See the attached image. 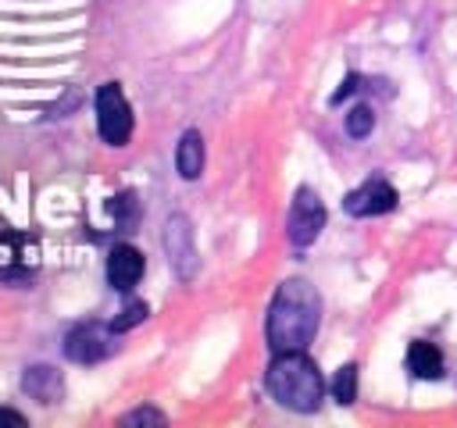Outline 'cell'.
I'll list each match as a JSON object with an SVG mask.
<instances>
[{
  "label": "cell",
  "mask_w": 457,
  "mask_h": 428,
  "mask_svg": "<svg viewBox=\"0 0 457 428\" xmlns=\"http://www.w3.org/2000/svg\"><path fill=\"white\" fill-rule=\"evenodd\" d=\"M321 325V296L307 278H286L268 307V346L271 353L307 350Z\"/></svg>",
  "instance_id": "obj_1"
},
{
  "label": "cell",
  "mask_w": 457,
  "mask_h": 428,
  "mask_svg": "<svg viewBox=\"0 0 457 428\" xmlns=\"http://www.w3.org/2000/svg\"><path fill=\"white\" fill-rule=\"evenodd\" d=\"M264 385H268V392H271L282 407L300 410V414L318 410V407H321V396H325L321 371H318V364H314L303 350L275 353L271 364H268Z\"/></svg>",
  "instance_id": "obj_2"
},
{
  "label": "cell",
  "mask_w": 457,
  "mask_h": 428,
  "mask_svg": "<svg viewBox=\"0 0 457 428\" xmlns=\"http://www.w3.org/2000/svg\"><path fill=\"white\" fill-rule=\"evenodd\" d=\"M96 128L111 146H125L132 136V107L118 82H104L96 89Z\"/></svg>",
  "instance_id": "obj_3"
},
{
  "label": "cell",
  "mask_w": 457,
  "mask_h": 428,
  "mask_svg": "<svg viewBox=\"0 0 457 428\" xmlns=\"http://www.w3.org/2000/svg\"><path fill=\"white\" fill-rule=\"evenodd\" d=\"M325 228V203L311 185H300L293 203H289V218H286V235L293 246H311Z\"/></svg>",
  "instance_id": "obj_4"
},
{
  "label": "cell",
  "mask_w": 457,
  "mask_h": 428,
  "mask_svg": "<svg viewBox=\"0 0 457 428\" xmlns=\"http://www.w3.org/2000/svg\"><path fill=\"white\" fill-rule=\"evenodd\" d=\"M111 335H114L111 325L104 328L100 321H82V325H75V328L64 335V353H68V360H75V364H96V360L111 357V350H114Z\"/></svg>",
  "instance_id": "obj_5"
},
{
  "label": "cell",
  "mask_w": 457,
  "mask_h": 428,
  "mask_svg": "<svg viewBox=\"0 0 457 428\" xmlns=\"http://www.w3.org/2000/svg\"><path fill=\"white\" fill-rule=\"evenodd\" d=\"M164 250H168V260L175 268V275L182 282H189L196 275V246H193V225L186 214H171L168 225H164Z\"/></svg>",
  "instance_id": "obj_6"
},
{
  "label": "cell",
  "mask_w": 457,
  "mask_h": 428,
  "mask_svg": "<svg viewBox=\"0 0 457 428\" xmlns=\"http://www.w3.org/2000/svg\"><path fill=\"white\" fill-rule=\"evenodd\" d=\"M393 207H396V189L386 178H368L364 185L350 189L343 200V210L353 218H375V214H386Z\"/></svg>",
  "instance_id": "obj_7"
},
{
  "label": "cell",
  "mask_w": 457,
  "mask_h": 428,
  "mask_svg": "<svg viewBox=\"0 0 457 428\" xmlns=\"http://www.w3.org/2000/svg\"><path fill=\"white\" fill-rule=\"evenodd\" d=\"M143 271H146V260H143V253L132 243H118L107 253V282H111V289L129 292L143 278Z\"/></svg>",
  "instance_id": "obj_8"
},
{
  "label": "cell",
  "mask_w": 457,
  "mask_h": 428,
  "mask_svg": "<svg viewBox=\"0 0 457 428\" xmlns=\"http://www.w3.org/2000/svg\"><path fill=\"white\" fill-rule=\"evenodd\" d=\"M21 389H25L32 399H39V403H57V399L64 396V378H61V371L50 367V364H32V367L21 374Z\"/></svg>",
  "instance_id": "obj_9"
},
{
  "label": "cell",
  "mask_w": 457,
  "mask_h": 428,
  "mask_svg": "<svg viewBox=\"0 0 457 428\" xmlns=\"http://www.w3.org/2000/svg\"><path fill=\"white\" fill-rule=\"evenodd\" d=\"M407 371L414 378H425V382L443 378V353H439V346H432L425 339H414L407 346Z\"/></svg>",
  "instance_id": "obj_10"
},
{
  "label": "cell",
  "mask_w": 457,
  "mask_h": 428,
  "mask_svg": "<svg viewBox=\"0 0 457 428\" xmlns=\"http://www.w3.org/2000/svg\"><path fill=\"white\" fill-rule=\"evenodd\" d=\"M175 168H179V175L189 178V182L200 178V171H204V139H200L196 128H186V132H182L179 150H175Z\"/></svg>",
  "instance_id": "obj_11"
},
{
  "label": "cell",
  "mask_w": 457,
  "mask_h": 428,
  "mask_svg": "<svg viewBox=\"0 0 457 428\" xmlns=\"http://www.w3.org/2000/svg\"><path fill=\"white\" fill-rule=\"evenodd\" d=\"M107 210L114 214V221H118L121 228H132V225L139 221V203H136V193H118V196H111Z\"/></svg>",
  "instance_id": "obj_12"
},
{
  "label": "cell",
  "mask_w": 457,
  "mask_h": 428,
  "mask_svg": "<svg viewBox=\"0 0 457 428\" xmlns=\"http://www.w3.org/2000/svg\"><path fill=\"white\" fill-rule=\"evenodd\" d=\"M332 396L339 403H353L357 399V364H343L332 378Z\"/></svg>",
  "instance_id": "obj_13"
},
{
  "label": "cell",
  "mask_w": 457,
  "mask_h": 428,
  "mask_svg": "<svg viewBox=\"0 0 457 428\" xmlns=\"http://www.w3.org/2000/svg\"><path fill=\"white\" fill-rule=\"evenodd\" d=\"M371 128H375V114H371V107H368V103H353L350 114H346V132H350L353 139H364Z\"/></svg>",
  "instance_id": "obj_14"
},
{
  "label": "cell",
  "mask_w": 457,
  "mask_h": 428,
  "mask_svg": "<svg viewBox=\"0 0 457 428\" xmlns=\"http://www.w3.org/2000/svg\"><path fill=\"white\" fill-rule=\"evenodd\" d=\"M146 314H150V307L143 303V300H132V303H125L121 307V314L111 321V328H114V335H121V332H129V328H136L139 321H146Z\"/></svg>",
  "instance_id": "obj_15"
},
{
  "label": "cell",
  "mask_w": 457,
  "mask_h": 428,
  "mask_svg": "<svg viewBox=\"0 0 457 428\" xmlns=\"http://www.w3.org/2000/svg\"><path fill=\"white\" fill-rule=\"evenodd\" d=\"M164 421H168V417H164L161 410H154V407H136V410H129L118 424H125V428H129V424H154V428H161Z\"/></svg>",
  "instance_id": "obj_16"
},
{
  "label": "cell",
  "mask_w": 457,
  "mask_h": 428,
  "mask_svg": "<svg viewBox=\"0 0 457 428\" xmlns=\"http://www.w3.org/2000/svg\"><path fill=\"white\" fill-rule=\"evenodd\" d=\"M361 82H364L361 75H346V78H343V86L332 93V103H343L350 93H357V89H361Z\"/></svg>",
  "instance_id": "obj_17"
},
{
  "label": "cell",
  "mask_w": 457,
  "mask_h": 428,
  "mask_svg": "<svg viewBox=\"0 0 457 428\" xmlns=\"http://www.w3.org/2000/svg\"><path fill=\"white\" fill-rule=\"evenodd\" d=\"M0 424H25V417H21L18 410H7V407H0Z\"/></svg>",
  "instance_id": "obj_18"
}]
</instances>
